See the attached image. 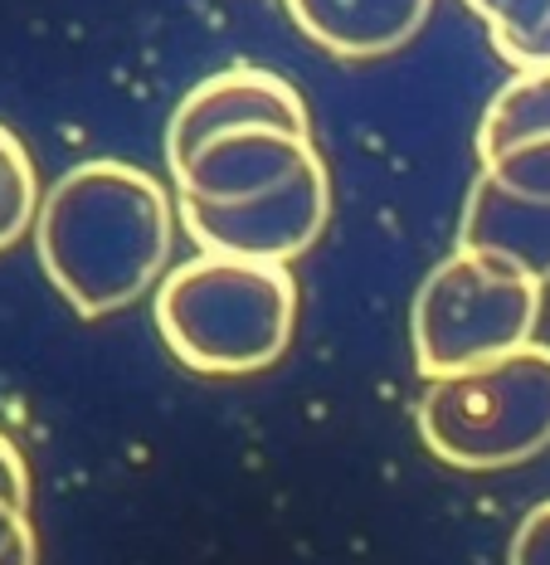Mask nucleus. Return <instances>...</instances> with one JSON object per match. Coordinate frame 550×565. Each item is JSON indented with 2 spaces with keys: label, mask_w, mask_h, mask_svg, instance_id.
Here are the masks:
<instances>
[{
  "label": "nucleus",
  "mask_w": 550,
  "mask_h": 565,
  "mask_svg": "<svg viewBox=\"0 0 550 565\" xmlns=\"http://www.w3.org/2000/svg\"><path fill=\"white\" fill-rule=\"evenodd\" d=\"M317 137L283 132V127H234L201 141L181 167H171V181L181 200L195 205H234L268 191V185L298 175L308 161H317Z\"/></svg>",
  "instance_id": "obj_7"
},
{
  "label": "nucleus",
  "mask_w": 550,
  "mask_h": 565,
  "mask_svg": "<svg viewBox=\"0 0 550 565\" xmlns=\"http://www.w3.org/2000/svg\"><path fill=\"white\" fill-rule=\"evenodd\" d=\"M526 137H550V64L517 68L493 93V103L483 108V122H477V161L497 157L502 147Z\"/></svg>",
  "instance_id": "obj_10"
},
{
  "label": "nucleus",
  "mask_w": 550,
  "mask_h": 565,
  "mask_svg": "<svg viewBox=\"0 0 550 565\" xmlns=\"http://www.w3.org/2000/svg\"><path fill=\"white\" fill-rule=\"evenodd\" d=\"M175 220L195 239L201 254L263 258V264H292L322 239L332 220V175L326 161H308L298 175L268 185V191L234 200V205H195L181 200Z\"/></svg>",
  "instance_id": "obj_5"
},
{
  "label": "nucleus",
  "mask_w": 550,
  "mask_h": 565,
  "mask_svg": "<svg viewBox=\"0 0 550 565\" xmlns=\"http://www.w3.org/2000/svg\"><path fill=\"white\" fill-rule=\"evenodd\" d=\"M463 6H467V10H477L483 20H493L497 10H502V0H463Z\"/></svg>",
  "instance_id": "obj_18"
},
{
  "label": "nucleus",
  "mask_w": 550,
  "mask_h": 565,
  "mask_svg": "<svg viewBox=\"0 0 550 565\" xmlns=\"http://www.w3.org/2000/svg\"><path fill=\"white\" fill-rule=\"evenodd\" d=\"M234 127H283V132L312 137L308 103L283 74L259 64H234L209 74L175 103L166 122V167H181L201 141L234 132Z\"/></svg>",
  "instance_id": "obj_6"
},
{
  "label": "nucleus",
  "mask_w": 550,
  "mask_h": 565,
  "mask_svg": "<svg viewBox=\"0 0 550 565\" xmlns=\"http://www.w3.org/2000/svg\"><path fill=\"white\" fill-rule=\"evenodd\" d=\"M419 439L459 473H502L550 449V347H526L424 381Z\"/></svg>",
  "instance_id": "obj_3"
},
{
  "label": "nucleus",
  "mask_w": 550,
  "mask_h": 565,
  "mask_svg": "<svg viewBox=\"0 0 550 565\" xmlns=\"http://www.w3.org/2000/svg\"><path fill=\"white\" fill-rule=\"evenodd\" d=\"M507 565H550V502H536L517 522L507 546Z\"/></svg>",
  "instance_id": "obj_13"
},
{
  "label": "nucleus",
  "mask_w": 550,
  "mask_h": 565,
  "mask_svg": "<svg viewBox=\"0 0 550 565\" xmlns=\"http://www.w3.org/2000/svg\"><path fill=\"white\" fill-rule=\"evenodd\" d=\"M0 565H40V541H34V526L6 551V556H0Z\"/></svg>",
  "instance_id": "obj_17"
},
{
  "label": "nucleus",
  "mask_w": 550,
  "mask_h": 565,
  "mask_svg": "<svg viewBox=\"0 0 550 565\" xmlns=\"http://www.w3.org/2000/svg\"><path fill=\"white\" fill-rule=\"evenodd\" d=\"M298 327V278L288 264L195 254L161 274L157 332L201 375H254L288 351Z\"/></svg>",
  "instance_id": "obj_2"
},
{
  "label": "nucleus",
  "mask_w": 550,
  "mask_h": 565,
  "mask_svg": "<svg viewBox=\"0 0 550 565\" xmlns=\"http://www.w3.org/2000/svg\"><path fill=\"white\" fill-rule=\"evenodd\" d=\"M292 25L336 58H385L424 30L434 0H283Z\"/></svg>",
  "instance_id": "obj_9"
},
{
  "label": "nucleus",
  "mask_w": 550,
  "mask_h": 565,
  "mask_svg": "<svg viewBox=\"0 0 550 565\" xmlns=\"http://www.w3.org/2000/svg\"><path fill=\"white\" fill-rule=\"evenodd\" d=\"M40 195V171H34L25 141L0 122V249L20 244L34 230Z\"/></svg>",
  "instance_id": "obj_11"
},
{
  "label": "nucleus",
  "mask_w": 550,
  "mask_h": 565,
  "mask_svg": "<svg viewBox=\"0 0 550 565\" xmlns=\"http://www.w3.org/2000/svg\"><path fill=\"white\" fill-rule=\"evenodd\" d=\"M25 532H30V512L25 508H10V502L0 498V556H6V551L15 546Z\"/></svg>",
  "instance_id": "obj_16"
},
{
  "label": "nucleus",
  "mask_w": 550,
  "mask_h": 565,
  "mask_svg": "<svg viewBox=\"0 0 550 565\" xmlns=\"http://www.w3.org/2000/svg\"><path fill=\"white\" fill-rule=\"evenodd\" d=\"M459 249L507 264L536 282H550V205L502 191L477 171L473 191L463 200Z\"/></svg>",
  "instance_id": "obj_8"
},
{
  "label": "nucleus",
  "mask_w": 550,
  "mask_h": 565,
  "mask_svg": "<svg viewBox=\"0 0 550 565\" xmlns=\"http://www.w3.org/2000/svg\"><path fill=\"white\" fill-rule=\"evenodd\" d=\"M483 175L521 200H546L550 205V137H526L502 147L497 157L483 161Z\"/></svg>",
  "instance_id": "obj_12"
},
{
  "label": "nucleus",
  "mask_w": 550,
  "mask_h": 565,
  "mask_svg": "<svg viewBox=\"0 0 550 565\" xmlns=\"http://www.w3.org/2000/svg\"><path fill=\"white\" fill-rule=\"evenodd\" d=\"M546 282L493 264L483 254L453 249L419 282L409 337H414V366L424 381L483 366L493 356L536 341Z\"/></svg>",
  "instance_id": "obj_4"
},
{
  "label": "nucleus",
  "mask_w": 550,
  "mask_h": 565,
  "mask_svg": "<svg viewBox=\"0 0 550 565\" xmlns=\"http://www.w3.org/2000/svg\"><path fill=\"white\" fill-rule=\"evenodd\" d=\"M507 64L511 68H536V64H550V15L541 20V25H536L531 34H526V40L517 44V50L507 54Z\"/></svg>",
  "instance_id": "obj_15"
},
{
  "label": "nucleus",
  "mask_w": 550,
  "mask_h": 565,
  "mask_svg": "<svg viewBox=\"0 0 550 565\" xmlns=\"http://www.w3.org/2000/svg\"><path fill=\"white\" fill-rule=\"evenodd\" d=\"M0 498H6L10 508L30 512V463H25V454L15 449V439H10L6 429H0Z\"/></svg>",
  "instance_id": "obj_14"
},
{
  "label": "nucleus",
  "mask_w": 550,
  "mask_h": 565,
  "mask_svg": "<svg viewBox=\"0 0 550 565\" xmlns=\"http://www.w3.org/2000/svg\"><path fill=\"white\" fill-rule=\"evenodd\" d=\"M30 234L58 298L78 317H112L161 282L175 205L151 171L98 157L40 195Z\"/></svg>",
  "instance_id": "obj_1"
}]
</instances>
